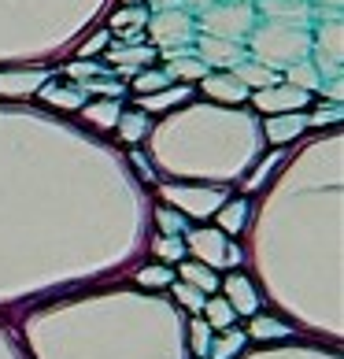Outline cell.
Listing matches in <instances>:
<instances>
[{
	"instance_id": "ac0fdd59",
	"label": "cell",
	"mask_w": 344,
	"mask_h": 359,
	"mask_svg": "<svg viewBox=\"0 0 344 359\" xmlns=\"http://www.w3.org/2000/svg\"><path fill=\"white\" fill-rule=\"evenodd\" d=\"M37 97L48 100V104H56V108H82V100H85V93L78 89V86H41L37 89Z\"/></svg>"
},
{
	"instance_id": "e575fe53",
	"label": "cell",
	"mask_w": 344,
	"mask_h": 359,
	"mask_svg": "<svg viewBox=\"0 0 344 359\" xmlns=\"http://www.w3.org/2000/svg\"><path fill=\"white\" fill-rule=\"evenodd\" d=\"M67 74H74V78H97V74H104V63H71L67 67Z\"/></svg>"
},
{
	"instance_id": "7a4b0ae2",
	"label": "cell",
	"mask_w": 344,
	"mask_h": 359,
	"mask_svg": "<svg viewBox=\"0 0 344 359\" xmlns=\"http://www.w3.org/2000/svg\"><path fill=\"white\" fill-rule=\"evenodd\" d=\"M256 11L248 4H211L204 11V30L207 37H222V41H241L245 34H252Z\"/></svg>"
},
{
	"instance_id": "ffe728a7",
	"label": "cell",
	"mask_w": 344,
	"mask_h": 359,
	"mask_svg": "<svg viewBox=\"0 0 344 359\" xmlns=\"http://www.w3.org/2000/svg\"><path fill=\"white\" fill-rule=\"evenodd\" d=\"M115 126H118V134H123V141H130V144H137L144 134H149V118H144L141 108L137 111H123Z\"/></svg>"
},
{
	"instance_id": "d4e9b609",
	"label": "cell",
	"mask_w": 344,
	"mask_h": 359,
	"mask_svg": "<svg viewBox=\"0 0 344 359\" xmlns=\"http://www.w3.org/2000/svg\"><path fill=\"white\" fill-rule=\"evenodd\" d=\"M167 74H178V78H207V63L196 60V56H181L178 63H170Z\"/></svg>"
},
{
	"instance_id": "83f0119b",
	"label": "cell",
	"mask_w": 344,
	"mask_h": 359,
	"mask_svg": "<svg viewBox=\"0 0 344 359\" xmlns=\"http://www.w3.org/2000/svg\"><path fill=\"white\" fill-rule=\"evenodd\" d=\"M144 22H149V8H118L111 15V26H126V30L144 26Z\"/></svg>"
},
{
	"instance_id": "1f68e13d",
	"label": "cell",
	"mask_w": 344,
	"mask_h": 359,
	"mask_svg": "<svg viewBox=\"0 0 344 359\" xmlns=\"http://www.w3.org/2000/svg\"><path fill=\"white\" fill-rule=\"evenodd\" d=\"M174 297H178L189 311H204V300H207L200 289H193V285H185V282H181V285H174Z\"/></svg>"
},
{
	"instance_id": "8fae6325",
	"label": "cell",
	"mask_w": 344,
	"mask_h": 359,
	"mask_svg": "<svg viewBox=\"0 0 344 359\" xmlns=\"http://www.w3.org/2000/svg\"><path fill=\"white\" fill-rule=\"evenodd\" d=\"M200 60L233 67V63H241V45H237V41H222V37H204V41H200Z\"/></svg>"
},
{
	"instance_id": "5bb4252c",
	"label": "cell",
	"mask_w": 344,
	"mask_h": 359,
	"mask_svg": "<svg viewBox=\"0 0 344 359\" xmlns=\"http://www.w3.org/2000/svg\"><path fill=\"white\" fill-rule=\"evenodd\" d=\"M293 334V326H285L282 318H270V315H252V323H248V337L256 341H282Z\"/></svg>"
},
{
	"instance_id": "52a82bcc",
	"label": "cell",
	"mask_w": 344,
	"mask_h": 359,
	"mask_svg": "<svg viewBox=\"0 0 344 359\" xmlns=\"http://www.w3.org/2000/svg\"><path fill=\"white\" fill-rule=\"evenodd\" d=\"M52 71H4L0 74V97H34L41 86H48Z\"/></svg>"
},
{
	"instance_id": "277c9868",
	"label": "cell",
	"mask_w": 344,
	"mask_h": 359,
	"mask_svg": "<svg viewBox=\"0 0 344 359\" xmlns=\"http://www.w3.org/2000/svg\"><path fill=\"white\" fill-rule=\"evenodd\" d=\"M167 201H174L181 211H189V215L204 219V215H215V211L226 204V189H193V185H167L163 189Z\"/></svg>"
},
{
	"instance_id": "6da1fadb",
	"label": "cell",
	"mask_w": 344,
	"mask_h": 359,
	"mask_svg": "<svg viewBox=\"0 0 344 359\" xmlns=\"http://www.w3.org/2000/svg\"><path fill=\"white\" fill-rule=\"evenodd\" d=\"M315 48L311 34L296 22H267L263 30L252 34V52L267 63V67H289V63H300L308 52Z\"/></svg>"
},
{
	"instance_id": "836d02e7",
	"label": "cell",
	"mask_w": 344,
	"mask_h": 359,
	"mask_svg": "<svg viewBox=\"0 0 344 359\" xmlns=\"http://www.w3.org/2000/svg\"><path fill=\"white\" fill-rule=\"evenodd\" d=\"M108 41H111V30H100V34H92L89 41H85L82 48H78V52H82V56H97V52H100L104 45H108Z\"/></svg>"
},
{
	"instance_id": "4316f807",
	"label": "cell",
	"mask_w": 344,
	"mask_h": 359,
	"mask_svg": "<svg viewBox=\"0 0 344 359\" xmlns=\"http://www.w3.org/2000/svg\"><path fill=\"white\" fill-rule=\"evenodd\" d=\"M167 82H170V74H167V71H141V74L134 78V89L144 97V93H160Z\"/></svg>"
},
{
	"instance_id": "d6a6232c",
	"label": "cell",
	"mask_w": 344,
	"mask_h": 359,
	"mask_svg": "<svg viewBox=\"0 0 344 359\" xmlns=\"http://www.w3.org/2000/svg\"><path fill=\"white\" fill-rule=\"evenodd\" d=\"M82 93H104V97H123V82H108V78H92V82H82L78 86Z\"/></svg>"
},
{
	"instance_id": "ba28073f",
	"label": "cell",
	"mask_w": 344,
	"mask_h": 359,
	"mask_svg": "<svg viewBox=\"0 0 344 359\" xmlns=\"http://www.w3.org/2000/svg\"><path fill=\"white\" fill-rule=\"evenodd\" d=\"M222 289H226V304L233 308V315H256V308H259V297H256V289H252V282L241 274V271H233L226 282H219Z\"/></svg>"
},
{
	"instance_id": "4dcf8cb0",
	"label": "cell",
	"mask_w": 344,
	"mask_h": 359,
	"mask_svg": "<svg viewBox=\"0 0 344 359\" xmlns=\"http://www.w3.org/2000/svg\"><path fill=\"white\" fill-rule=\"evenodd\" d=\"M156 222H160V230L170 233V237H178V233L185 230V219L178 215V211H170V208H160V211H156Z\"/></svg>"
},
{
	"instance_id": "5b68a950",
	"label": "cell",
	"mask_w": 344,
	"mask_h": 359,
	"mask_svg": "<svg viewBox=\"0 0 344 359\" xmlns=\"http://www.w3.org/2000/svg\"><path fill=\"white\" fill-rule=\"evenodd\" d=\"M252 104L267 115H282V111H303L311 104V93L300 89V86H267V89H256L252 93Z\"/></svg>"
},
{
	"instance_id": "9a60e30c",
	"label": "cell",
	"mask_w": 344,
	"mask_h": 359,
	"mask_svg": "<svg viewBox=\"0 0 344 359\" xmlns=\"http://www.w3.org/2000/svg\"><path fill=\"white\" fill-rule=\"evenodd\" d=\"M152 56H156V52H152L149 45H137V48L118 45V48L108 52V63H115V71H118V67H123V71H134V67H141V63H152Z\"/></svg>"
},
{
	"instance_id": "f35d334b",
	"label": "cell",
	"mask_w": 344,
	"mask_h": 359,
	"mask_svg": "<svg viewBox=\"0 0 344 359\" xmlns=\"http://www.w3.org/2000/svg\"><path fill=\"white\" fill-rule=\"evenodd\" d=\"M185 4H193V8H207L211 0H185Z\"/></svg>"
},
{
	"instance_id": "3957f363",
	"label": "cell",
	"mask_w": 344,
	"mask_h": 359,
	"mask_svg": "<svg viewBox=\"0 0 344 359\" xmlns=\"http://www.w3.org/2000/svg\"><path fill=\"white\" fill-rule=\"evenodd\" d=\"M185 248H189L196 256V263H204V267H237V263H241V248L233 241H226L222 230H193Z\"/></svg>"
},
{
	"instance_id": "74e56055",
	"label": "cell",
	"mask_w": 344,
	"mask_h": 359,
	"mask_svg": "<svg viewBox=\"0 0 344 359\" xmlns=\"http://www.w3.org/2000/svg\"><path fill=\"white\" fill-rule=\"evenodd\" d=\"M149 4H152L156 11H170V8H174V4H178V0H149Z\"/></svg>"
},
{
	"instance_id": "9c48e42d",
	"label": "cell",
	"mask_w": 344,
	"mask_h": 359,
	"mask_svg": "<svg viewBox=\"0 0 344 359\" xmlns=\"http://www.w3.org/2000/svg\"><path fill=\"white\" fill-rule=\"evenodd\" d=\"M204 82V93L211 100H219V104H241V100H248V89L245 82H237L233 74H207V78H200Z\"/></svg>"
},
{
	"instance_id": "d590c367",
	"label": "cell",
	"mask_w": 344,
	"mask_h": 359,
	"mask_svg": "<svg viewBox=\"0 0 344 359\" xmlns=\"http://www.w3.org/2000/svg\"><path fill=\"white\" fill-rule=\"evenodd\" d=\"M340 118V108H329V111H315L308 118V126H326V123H337Z\"/></svg>"
},
{
	"instance_id": "8d00e7d4",
	"label": "cell",
	"mask_w": 344,
	"mask_h": 359,
	"mask_svg": "<svg viewBox=\"0 0 344 359\" xmlns=\"http://www.w3.org/2000/svg\"><path fill=\"white\" fill-rule=\"evenodd\" d=\"M329 100H333V104H340V74L333 78V82H329Z\"/></svg>"
},
{
	"instance_id": "cb8c5ba5",
	"label": "cell",
	"mask_w": 344,
	"mask_h": 359,
	"mask_svg": "<svg viewBox=\"0 0 344 359\" xmlns=\"http://www.w3.org/2000/svg\"><path fill=\"white\" fill-rule=\"evenodd\" d=\"M245 341H248V334H237V330H230V334L222 337L215 348H211V359H233L237 352L245 348Z\"/></svg>"
},
{
	"instance_id": "7402d4cb",
	"label": "cell",
	"mask_w": 344,
	"mask_h": 359,
	"mask_svg": "<svg viewBox=\"0 0 344 359\" xmlns=\"http://www.w3.org/2000/svg\"><path fill=\"white\" fill-rule=\"evenodd\" d=\"M118 100H97V104H89L85 108V118L92 126H100V130H111L115 123H118Z\"/></svg>"
},
{
	"instance_id": "ab89813d",
	"label": "cell",
	"mask_w": 344,
	"mask_h": 359,
	"mask_svg": "<svg viewBox=\"0 0 344 359\" xmlns=\"http://www.w3.org/2000/svg\"><path fill=\"white\" fill-rule=\"evenodd\" d=\"M126 4H141V0H126Z\"/></svg>"
},
{
	"instance_id": "2e32d148",
	"label": "cell",
	"mask_w": 344,
	"mask_h": 359,
	"mask_svg": "<svg viewBox=\"0 0 344 359\" xmlns=\"http://www.w3.org/2000/svg\"><path fill=\"white\" fill-rule=\"evenodd\" d=\"M215 215H219V230L222 233H241L245 222H248V201H245V196H237L233 204H222Z\"/></svg>"
},
{
	"instance_id": "60d3db41",
	"label": "cell",
	"mask_w": 344,
	"mask_h": 359,
	"mask_svg": "<svg viewBox=\"0 0 344 359\" xmlns=\"http://www.w3.org/2000/svg\"><path fill=\"white\" fill-rule=\"evenodd\" d=\"M329 4H333V8H337V4H340V0H329Z\"/></svg>"
},
{
	"instance_id": "4fadbf2b",
	"label": "cell",
	"mask_w": 344,
	"mask_h": 359,
	"mask_svg": "<svg viewBox=\"0 0 344 359\" xmlns=\"http://www.w3.org/2000/svg\"><path fill=\"white\" fill-rule=\"evenodd\" d=\"M237 82H245L248 89H267V86H274L277 82V74H274V67H267V63H233V71H230Z\"/></svg>"
},
{
	"instance_id": "484cf974",
	"label": "cell",
	"mask_w": 344,
	"mask_h": 359,
	"mask_svg": "<svg viewBox=\"0 0 344 359\" xmlns=\"http://www.w3.org/2000/svg\"><path fill=\"white\" fill-rule=\"evenodd\" d=\"M137 282L149 285V289H160V285H170V282H174V271H167L163 263H152V267H144V271L137 274Z\"/></svg>"
},
{
	"instance_id": "44dd1931",
	"label": "cell",
	"mask_w": 344,
	"mask_h": 359,
	"mask_svg": "<svg viewBox=\"0 0 344 359\" xmlns=\"http://www.w3.org/2000/svg\"><path fill=\"white\" fill-rule=\"evenodd\" d=\"M204 311H207L204 323H207L211 330H226V326H233V318H237L233 308H230L222 297H207V300H204Z\"/></svg>"
},
{
	"instance_id": "8992f818",
	"label": "cell",
	"mask_w": 344,
	"mask_h": 359,
	"mask_svg": "<svg viewBox=\"0 0 344 359\" xmlns=\"http://www.w3.org/2000/svg\"><path fill=\"white\" fill-rule=\"evenodd\" d=\"M149 37L163 48H174V45L181 48V45H189V37H193V19L178 8L156 11V19L149 22Z\"/></svg>"
},
{
	"instance_id": "30bf717a",
	"label": "cell",
	"mask_w": 344,
	"mask_h": 359,
	"mask_svg": "<svg viewBox=\"0 0 344 359\" xmlns=\"http://www.w3.org/2000/svg\"><path fill=\"white\" fill-rule=\"evenodd\" d=\"M303 130H308V115H300V111H282V115L267 118V137L274 144L293 141L296 134H303Z\"/></svg>"
},
{
	"instance_id": "7c38bea8",
	"label": "cell",
	"mask_w": 344,
	"mask_h": 359,
	"mask_svg": "<svg viewBox=\"0 0 344 359\" xmlns=\"http://www.w3.org/2000/svg\"><path fill=\"white\" fill-rule=\"evenodd\" d=\"M189 97H193L189 86H163L160 93H144L141 111H167V108H174V104H185Z\"/></svg>"
},
{
	"instance_id": "f546056e",
	"label": "cell",
	"mask_w": 344,
	"mask_h": 359,
	"mask_svg": "<svg viewBox=\"0 0 344 359\" xmlns=\"http://www.w3.org/2000/svg\"><path fill=\"white\" fill-rule=\"evenodd\" d=\"M189 334H193V352L196 355H207V348H211V326L204 323V318H196V323L189 326Z\"/></svg>"
},
{
	"instance_id": "e0dca14e",
	"label": "cell",
	"mask_w": 344,
	"mask_h": 359,
	"mask_svg": "<svg viewBox=\"0 0 344 359\" xmlns=\"http://www.w3.org/2000/svg\"><path fill=\"white\" fill-rule=\"evenodd\" d=\"M263 11L274 19V22H303L308 19V4H300V0H263Z\"/></svg>"
},
{
	"instance_id": "f1b7e54d",
	"label": "cell",
	"mask_w": 344,
	"mask_h": 359,
	"mask_svg": "<svg viewBox=\"0 0 344 359\" xmlns=\"http://www.w3.org/2000/svg\"><path fill=\"white\" fill-rule=\"evenodd\" d=\"M152 248H156V256H160V259H170V263H178L185 256V241H178V237H170V233H163Z\"/></svg>"
},
{
	"instance_id": "d6986e66",
	"label": "cell",
	"mask_w": 344,
	"mask_h": 359,
	"mask_svg": "<svg viewBox=\"0 0 344 359\" xmlns=\"http://www.w3.org/2000/svg\"><path fill=\"white\" fill-rule=\"evenodd\" d=\"M181 278H185V285L200 289L204 297L219 289V274H215V271H207L204 263H181Z\"/></svg>"
},
{
	"instance_id": "603a6c76",
	"label": "cell",
	"mask_w": 344,
	"mask_h": 359,
	"mask_svg": "<svg viewBox=\"0 0 344 359\" xmlns=\"http://www.w3.org/2000/svg\"><path fill=\"white\" fill-rule=\"evenodd\" d=\"M289 82L311 93V89L322 86V78H319V71H315L311 63H289Z\"/></svg>"
}]
</instances>
